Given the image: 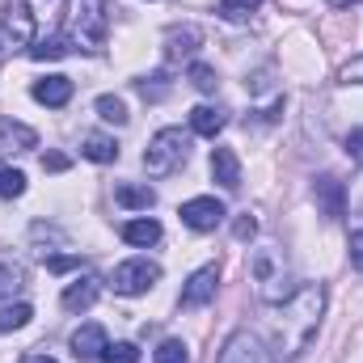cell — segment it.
I'll list each match as a JSON object with an SVG mask.
<instances>
[{
	"label": "cell",
	"instance_id": "cell-1",
	"mask_svg": "<svg viewBox=\"0 0 363 363\" xmlns=\"http://www.w3.org/2000/svg\"><path fill=\"white\" fill-rule=\"evenodd\" d=\"M279 317L271 321V355L279 363H291L296 355L308 351V342L321 330V313H325V287L308 283L300 291H291L283 304H274Z\"/></svg>",
	"mask_w": 363,
	"mask_h": 363
},
{
	"label": "cell",
	"instance_id": "cell-2",
	"mask_svg": "<svg viewBox=\"0 0 363 363\" xmlns=\"http://www.w3.org/2000/svg\"><path fill=\"white\" fill-rule=\"evenodd\" d=\"M106 30H110V13H106V0H68V13H64V34L72 47L97 55L106 47Z\"/></svg>",
	"mask_w": 363,
	"mask_h": 363
},
{
	"label": "cell",
	"instance_id": "cell-3",
	"mask_svg": "<svg viewBox=\"0 0 363 363\" xmlns=\"http://www.w3.org/2000/svg\"><path fill=\"white\" fill-rule=\"evenodd\" d=\"M186 161H190V131H182V127L157 131V135L148 140V148H144V169H148L152 178L178 174Z\"/></svg>",
	"mask_w": 363,
	"mask_h": 363
},
{
	"label": "cell",
	"instance_id": "cell-4",
	"mask_svg": "<svg viewBox=\"0 0 363 363\" xmlns=\"http://www.w3.org/2000/svg\"><path fill=\"white\" fill-rule=\"evenodd\" d=\"M254 279H258V296L267 300V304H283L296 287H291V267H287V258H283V250H258L254 254Z\"/></svg>",
	"mask_w": 363,
	"mask_h": 363
},
{
	"label": "cell",
	"instance_id": "cell-5",
	"mask_svg": "<svg viewBox=\"0 0 363 363\" xmlns=\"http://www.w3.org/2000/svg\"><path fill=\"white\" fill-rule=\"evenodd\" d=\"M157 279H161V267H157V262H148V258H127V262L114 267L110 287H114L118 296H144L148 287H157Z\"/></svg>",
	"mask_w": 363,
	"mask_h": 363
},
{
	"label": "cell",
	"instance_id": "cell-6",
	"mask_svg": "<svg viewBox=\"0 0 363 363\" xmlns=\"http://www.w3.org/2000/svg\"><path fill=\"white\" fill-rule=\"evenodd\" d=\"M216 363H274V355L254 330H233V334L224 338Z\"/></svg>",
	"mask_w": 363,
	"mask_h": 363
},
{
	"label": "cell",
	"instance_id": "cell-7",
	"mask_svg": "<svg viewBox=\"0 0 363 363\" xmlns=\"http://www.w3.org/2000/svg\"><path fill=\"white\" fill-rule=\"evenodd\" d=\"M0 34L9 47H30L34 43V9L26 0H4L0 4Z\"/></svg>",
	"mask_w": 363,
	"mask_h": 363
},
{
	"label": "cell",
	"instance_id": "cell-8",
	"mask_svg": "<svg viewBox=\"0 0 363 363\" xmlns=\"http://www.w3.org/2000/svg\"><path fill=\"white\" fill-rule=\"evenodd\" d=\"M178 216H182L186 228H194V233H211V228L224 224V203L211 199V194H199V199H186V203H182Z\"/></svg>",
	"mask_w": 363,
	"mask_h": 363
},
{
	"label": "cell",
	"instance_id": "cell-9",
	"mask_svg": "<svg viewBox=\"0 0 363 363\" xmlns=\"http://www.w3.org/2000/svg\"><path fill=\"white\" fill-rule=\"evenodd\" d=\"M216 287H220V267H216V262L199 267V271L186 279V287H182V308H203V304H211Z\"/></svg>",
	"mask_w": 363,
	"mask_h": 363
},
{
	"label": "cell",
	"instance_id": "cell-10",
	"mask_svg": "<svg viewBox=\"0 0 363 363\" xmlns=\"http://www.w3.org/2000/svg\"><path fill=\"white\" fill-rule=\"evenodd\" d=\"M313 199H317V207H321L325 220H342L347 216V186L334 174H321V178L313 182Z\"/></svg>",
	"mask_w": 363,
	"mask_h": 363
},
{
	"label": "cell",
	"instance_id": "cell-11",
	"mask_svg": "<svg viewBox=\"0 0 363 363\" xmlns=\"http://www.w3.org/2000/svg\"><path fill=\"white\" fill-rule=\"evenodd\" d=\"M30 148H38L34 127H26L17 118H0V157H17V152H30Z\"/></svg>",
	"mask_w": 363,
	"mask_h": 363
},
{
	"label": "cell",
	"instance_id": "cell-12",
	"mask_svg": "<svg viewBox=\"0 0 363 363\" xmlns=\"http://www.w3.org/2000/svg\"><path fill=\"white\" fill-rule=\"evenodd\" d=\"M97 296H101V283H97L93 274H85V279H72V283L64 287L60 304H64L68 313H85V308H93V304H97Z\"/></svg>",
	"mask_w": 363,
	"mask_h": 363
},
{
	"label": "cell",
	"instance_id": "cell-13",
	"mask_svg": "<svg viewBox=\"0 0 363 363\" xmlns=\"http://www.w3.org/2000/svg\"><path fill=\"white\" fill-rule=\"evenodd\" d=\"M224 127H228V110H224V106H194V110H190V131H194V135L216 140Z\"/></svg>",
	"mask_w": 363,
	"mask_h": 363
},
{
	"label": "cell",
	"instance_id": "cell-14",
	"mask_svg": "<svg viewBox=\"0 0 363 363\" xmlns=\"http://www.w3.org/2000/svg\"><path fill=\"white\" fill-rule=\"evenodd\" d=\"M199 47H203V30H199V26H174V30L165 34V51H169V60H190Z\"/></svg>",
	"mask_w": 363,
	"mask_h": 363
},
{
	"label": "cell",
	"instance_id": "cell-15",
	"mask_svg": "<svg viewBox=\"0 0 363 363\" xmlns=\"http://www.w3.org/2000/svg\"><path fill=\"white\" fill-rule=\"evenodd\" d=\"M211 178L220 182L224 190H237L241 186V161L233 148H211Z\"/></svg>",
	"mask_w": 363,
	"mask_h": 363
},
{
	"label": "cell",
	"instance_id": "cell-16",
	"mask_svg": "<svg viewBox=\"0 0 363 363\" xmlns=\"http://www.w3.org/2000/svg\"><path fill=\"white\" fill-rule=\"evenodd\" d=\"M110 342H106V330L101 325H81L77 334H72V355L77 359H101V351H106Z\"/></svg>",
	"mask_w": 363,
	"mask_h": 363
},
{
	"label": "cell",
	"instance_id": "cell-17",
	"mask_svg": "<svg viewBox=\"0 0 363 363\" xmlns=\"http://www.w3.org/2000/svg\"><path fill=\"white\" fill-rule=\"evenodd\" d=\"M81 157L93 161V165H110V161H118V144H114V135L89 131V135L81 140Z\"/></svg>",
	"mask_w": 363,
	"mask_h": 363
},
{
	"label": "cell",
	"instance_id": "cell-18",
	"mask_svg": "<svg viewBox=\"0 0 363 363\" xmlns=\"http://www.w3.org/2000/svg\"><path fill=\"white\" fill-rule=\"evenodd\" d=\"M34 101H43V106H68L72 101V81L68 77H43V81H34Z\"/></svg>",
	"mask_w": 363,
	"mask_h": 363
},
{
	"label": "cell",
	"instance_id": "cell-19",
	"mask_svg": "<svg viewBox=\"0 0 363 363\" xmlns=\"http://www.w3.org/2000/svg\"><path fill=\"white\" fill-rule=\"evenodd\" d=\"M114 203H118V207H127V211H148V207L157 203V190H152V186L123 182V186H114Z\"/></svg>",
	"mask_w": 363,
	"mask_h": 363
},
{
	"label": "cell",
	"instance_id": "cell-20",
	"mask_svg": "<svg viewBox=\"0 0 363 363\" xmlns=\"http://www.w3.org/2000/svg\"><path fill=\"white\" fill-rule=\"evenodd\" d=\"M123 241H127V245L148 250V245H157V241H161V224H157V220H148V216H144V220H127V224H123Z\"/></svg>",
	"mask_w": 363,
	"mask_h": 363
},
{
	"label": "cell",
	"instance_id": "cell-21",
	"mask_svg": "<svg viewBox=\"0 0 363 363\" xmlns=\"http://www.w3.org/2000/svg\"><path fill=\"white\" fill-rule=\"evenodd\" d=\"M68 51H72L68 34H51V38H43V43H34V47H30V60H38V64H51V60H64Z\"/></svg>",
	"mask_w": 363,
	"mask_h": 363
},
{
	"label": "cell",
	"instance_id": "cell-22",
	"mask_svg": "<svg viewBox=\"0 0 363 363\" xmlns=\"http://www.w3.org/2000/svg\"><path fill=\"white\" fill-rule=\"evenodd\" d=\"M135 93H140L144 101H165V97H169V72L140 77V81H135Z\"/></svg>",
	"mask_w": 363,
	"mask_h": 363
},
{
	"label": "cell",
	"instance_id": "cell-23",
	"mask_svg": "<svg viewBox=\"0 0 363 363\" xmlns=\"http://www.w3.org/2000/svg\"><path fill=\"white\" fill-rule=\"evenodd\" d=\"M97 114H101V123H114V127H123L131 114H127V101L123 97H114V93H101L97 97Z\"/></svg>",
	"mask_w": 363,
	"mask_h": 363
},
{
	"label": "cell",
	"instance_id": "cell-24",
	"mask_svg": "<svg viewBox=\"0 0 363 363\" xmlns=\"http://www.w3.org/2000/svg\"><path fill=\"white\" fill-rule=\"evenodd\" d=\"M30 317H34L30 304H4V308H0V334H13V330L30 325Z\"/></svg>",
	"mask_w": 363,
	"mask_h": 363
},
{
	"label": "cell",
	"instance_id": "cell-25",
	"mask_svg": "<svg viewBox=\"0 0 363 363\" xmlns=\"http://www.w3.org/2000/svg\"><path fill=\"white\" fill-rule=\"evenodd\" d=\"M262 9V0H220V17L224 21H250Z\"/></svg>",
	"mask_w": 363,
	"mask_h": 363
},
{
	"label": "cell",
	"instance_id": "cell-26",
	"mask_svg": "<svg viewBox=\"0 0 363 363\" xmlns=\"http://www.w3.org/2000/svg\"><path fill=\"white\" fill-rule=\"evenodd\" d=\"M186 77H190V85H194L199 93H216V89H220V77H216V68H207V64H199V60L186 68Z\"/></svg>",
	"mask_w": 363,
	"mask_h": 363
},
{
	"label": "cell",
	"instance_id": "cell-27",
	"mask_svg": "<svg viewBox=\"0 0 363 363\" xmlns=\"http://www.w3.org/2000/svg\"><path fill=\"white\" fill-rule=\"evenodd\" d=\"M152 363H190V351H186V342H182V338H165V342L157 347Z\"/></svg>",
	"mask_w": 363,
	"mask_h": 363
},
{
	"label": "cell",
	"instance_id": "cell-28",
	"mask_svg": "<svg viewBox=\"0 0 363 363\" xmlns=\"http://www.w3.org/2000/svg\"><path fill=\"white\" fill-rule=\"evenodd\" d=\"M21 283H26L21 267H17V262H9V258H0V300H4V296H13Z\"/></svg>",
	"mask_w": 363,
	"mask_h": 363
},
{
	"label": "cell",
	"instance_id": "cell-29",
	"mask_svg": "<svg viewBox=\"0 0 363 363\" xmlns=\"http://www.w3.org/2000/svg\"><path fill=\"white\" fill-rule=\"evenodd\" d=\"M26 194V174L21 169H0V199H17Z\"/></svg>",
	"mask_w": 363,
	"mask_h": 363
},
{
	"label": "cell",
	"instance_id": "cell-30",
	"mask_svg": "<svg viewBox=\"0 0 363 363\" xmlns=\"http://www.w3.org/2000/svg\"><path fill=\"white\" fill-rule=\"evenodd\" d=\"M97 363H140V351H135L131 342H114V347L101 351V359Z\"/></svg>",
	"mask_w": 363,
	"mask_h": 363
},
{
	"label": "cell",
	"instance_id": "cell-31",
	"mask_svg": "<svg viewBox=\"0 0 363 363\" xmlns=\"http://www.w3.org/2000/svg\"><path fill=\"white\" fill-rule=\"evenodd\" d=\"M68 165H72V161H68L64 152H47V157H43V169H51V174H64Z\"/></svg>",
	"mask_w": 363,
	"mask_h": 363
},
{
	"label": "cell",
	"instance_id": "cell-32",
	"mask_svg": "<svg viewBox=\"0 0 363 363\" xmlns=\"http://www.w3.org/2000/svg\"><path fill=\"white\" fill-rule=\"evenodd\" d=\"M347 157H355V161H363V127H359V131H351V135H347Z\"/></svg>",
	"mask_w": 363,
	"mask_h": 363
},
{
	"label": "cell",
	"instance_id": "cell-33",
	"mask_svg": "<svg viewBox=\"0 0 363 363\" xmlns=\"http://www.w3.org/2000/svg\"><path fill=\"white\" fill-rule=\"evenodd\" d=\"M72 267H81V258H47V271H55V274L72 271Z\"/></svg>",
	"mask_w": 363,
	"mask_h": 363
},
{
	"label": "cell",
	"instance_id": "cell-34",
	"mask_svg": "<svg viewBox=\"0 0 363 363\" xmlns=\"http://www.w3.org/2000/svg\"><path fill=\"white\" fill-rule=\"evenodd\" d=\"M351 262L363 271V228L359 233H351Z\"/></svg>",
	"mask_w": 363,
	"mask_h": 363
},
{
	"label": "cell",
	"instance_id": "cell-35",
	"mask_svg": "<svg viewBox=\"0 0 363 363\" xmlns=\"http://www.w3.org/2000/svg\"><path fill=\"white\" fill-rule=\"evenodd\" d=\"M254 233H258V220H254V216H245V220H237V237H241V241H250Z\"/></svg>",
	"mask_w": 363,
	"mask_h": 363
},
{
	"label": "cell",
	"instance_id": "cell-36",
	"mask_svg": "<svg viewBox=\"0 0 363 363\" xmlns=\"http://www.w3.org/2000/svg\"><path fill=\"white\" fill-rule=\"evenodd\" d=\"M342 81H363V60H359V64H347V68H342Z\"/></svg>",
	"mask_w": 363,
	"mask_h": 363
},
{
	"label": "cell",
	"instance_id": "cell-37",
	"mask_svg": "<svg viewBox=\"0 0 363 363\" xmlns=\"http://www.w3.org/2000/svg\"><path fill=\"white\" fill-rule=\"evenodd\" d=\"M21 363H55V359H51V355H26Z\"/></svg>",
	"mask_w": 363,
	"mask_h": 363
},
{
	"label": "cell",
	"instance_id": "cell-38",
	"mask_svg": "<svg viewBox=\"0 0 363 363\" xmlns=\"http://www.w3.org/2000/svg\"><path fill=\"white\" fill-rule=\"evenodd\" d=\"M334 9H342V4H363V0H330Z\"/></svg>",
	"mask_w": 363,
	"mask_h": 363
}]
</instances>
